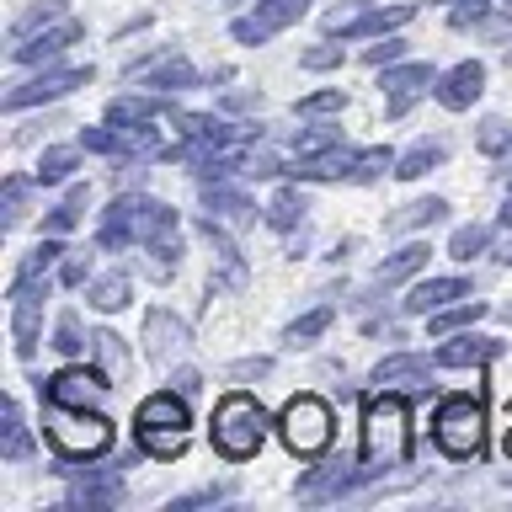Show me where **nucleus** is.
I'll return each mask as SVG.
<instances>
[{
    "label": "nucleus",
    "instance_id": "5",
    "mask_svg": "<svg viewBox=\"0 0 512 512\" xmlns=\"http://www.w3.org/2000/svg\"><path fill=\"white\" fill-rule=\"evenodd\" d=\"M432 438L448 459H475L486 448V406L475 395H448L432 416Z\"/></svg>",
    "mask_w": 512,
    "mask_h": 512
},
{
    "label": "nucleus",
    "instance_id": "33",
    "mask_svg": "<svg viewBox=\"0 0 512 512\" xmlns=\"http://www.w3.org/2000/svg\"><path fill=\"white\" fill-rule=\"evenodd\" d=\"M203 203H208V214H219V219H251V214H256L246 192L219 187V182H208V187H203Z\"/></svg>",
    "mask_w": 512,
    "mask_h": 512
},
{
    "label": "nucleus",
    "instance_id": "54",
    "mask_svg": "<svg viewBox=\"0 0 512 512\" xmlns=\"http://www.w3.org/2000/svg\"><path fill=\"white\" fill-rule=\"evenodd\" d=\"M507 454H512V406H507Z\"/></svg>",
    "mask_w": 512,
    "mask_h": 512
},
{
    "label": "nucleus",
    "instance_id": "3",
    "mask_svg": "<svg viewBox=\"0 0 512 512\" xmlns=\"http://www.w3.org/2000/svg\"><path fill=\"white\" fill-rule=\"evenodd\" d=\"M406 454H411V416L390 390H379V400L363 411V459L374 470H390Z\"/></svg>",
    "mask_w": 512,
    "mask_h": 512
},
{
    "label": "nucleus",
    "instance_id": "37",
    "mask_svg": "<svg viewBox=\"0 0 512 512\" xmlns=\"http://www.w3.org/2000/svg\"><path fill=\"white\" fill-rule=\"evenodd\" d=\"M80 150H96V155H134L128 150V134L118 123H107V128H80Z\"/></svg>",
    "mask_w": 512,
    "mask_h": 512
},
{
    "label": "nucleus",
    "instance_id": "35",
    "mask_svg": "<svg viewBox=\"0 0 512 512\" xmlns=\"http://www.w3.org/2000/svg\"><path fill=\"white\" fill-rule=\"evenodd\" d=\"M438 219H448V203H443V198L406 203V208H400V214L390 219V235H400V230H422V224H438Z\"/></svg>",
    "mask_w": 512,
    "mask_h": 512
},
{
    "label": "nucleus",
    "instance_id": "31",
    "mask_svg": "<svg viewBox=\"0 0 512 512\" xmlns=\"http://www.w3.org/2000/svg\"><path fill=\"white\" fill-rule=\"evenodd\" d=\"M59 16H70V6H64V0H38L32 11H22V16H16V27H11V43H27L32 32L54 27Z\"/></svg>",
    "mask_w": 512,
    "mask_h": 512
},
{
    "label": "nucleus",
    "instance_id": "52",
    "mask_svg": "<svg viewBox=\"0 0 512 512\" xmlns=\"http://www.w3.org/2000/svg\"><path fill=\"white\" fill-rule=\"evenodd\" d=\"M491 256H496L502 267H512V235H507V240H496V246H491Z\"/></svg>",
    "mask_w": 512,
    "mask_h": 512
},
{
    "label": "nucleus",
    "instance_id": "9",
    "mask_svg": "<svg viewBox=\"0 0 512 512\" xmlns=\"http://www.w3.org/2000/svg\"><path fill=\"white\" fill-rule=\"evenodd\" d=\"M43 299H48V278L11 283V342H16V358H32L38 342H43Z\"/></svg>",
    "mask_w": 512,
    "mask_h": 512
},
{
    "label": "nucleus",
    "instance_id": "11",
    "mask_svg": "<svg viewBox=\"0 0 512 512\" xmlns=\"http://www.w3.org/2000/svg\"><path fill=\"white\" fill-rule=\"evenodd\" d=\"M416 16V6H406V0H395V6H368V11H331L326 16V32L331 38H390V32H400Z\"/></svg>",
    "mask_w": 512,
    "mask_h": 512
},
{
    "label": "nucleus",
    "instance_id": "2",
    "mask_svg": "<svg viewBox=\"0 0 512 512\" xmlns=\"http://www.w3.org/2000/svg\"><path fill=\"white\" fill-rule=\"evenodd\" d=\"M208 438H214V448L224 459H251L256 448H262V438H267V411L256 406V400L246 395V390H230L214 406V422H208Z\"/></svg>",
    "mask_w": 512,
    "mask_h": 512
},
{
    "label": "nucleus",
    "instance_id": "15",
    "mask_svg": "<svg viewBox=\"0 0 512 512\" xmlns=\"http://www.w3.org/2000/svg\"><path fill=\"white\" fill-rule=\"evenodd\" d=\"M502 347L507 342H496L486 331H454V336H443V347L432 352V363L438 368H486V363L502 358Z\"/></svg>",
    "mask_w": 512,
    "mask_h": 512
},
{
    "label": "nucleus",
    "instance_id": "56",
    "mask_svg": "<svg viewBox=\"0 0 512 512\" xmlns=\"http://www.w3.org/2000/svg\"><path fill=\"white\" fill-rule=\"evenodd\" d=\"M507 198H512V187H507Z\"/></svg>",
    "mask_w": 512,
    "mask_h": 512
},
{
    "label": "nucleus",
    "instance_id": "10",
    "mask_svg": "<svg viewBox=\"0 0 512 512\" xmlns=\"http://www.w3.org/2000/svg\"><path fill=\"white\" fill-rule=\"evenodd\" d=\"M107 390H112V384H107V368H96V363H70V368H59V374L43 384V400H48V406L96 411V400H102Z\"/></svg>",
    "mask_w": 512,
    "mask_h": 512
},
{
    "label": "nucleus",
    "instance_id": "4",
    "mask_svg": "<svg viewBox=\"0 0 512 512\" xmlns=\"http://www.w3.org/2000/svg\"><path fill=\"white\" fill-rule=\"evenodd\" d=\"M48 443L59 459H102L112 448V422L102 411H80V406H48Z\"/></svg>",
    "mask_w": 512,
    "mask_h": 512
},
{
    "label": "nucleus",
    "instance_id": "25",
    "mask_svg": "<svg viewBox=\"0 0 512 512\" xmlns=\"http://www.w3.org/2000/svg\"><path fill=\"white\" fill-rule=\"evenodd\" d=\"M443 155H448V144H443V139H422V144H411V150L395 160V171H390V176H400V182H416V176L438 171V166H443Z\"/></svg>",
    "mask_w": 512,
    "mask_h": 512
},
{
    "label": "nucleus",
    "instance_id": "57",
    "mask_svg": "<svg viewBox=\"0 0 512 512\" xmlns=\"http://www.w3.org/2000/svg\"><path fill=\"white\" fill-rule=\"evenodd\" d=\"M507 6H512V0H507Z\"/></svg>",
    "mask_w": 512,
    "mask_h": 512
},
{
    "label": "nucleus",
    "instance_id": "13",
    "mask_svg": "<svg viewBox=\"0 0 512 512\" xmlns=\"http://www.w3.org/2000/svg\"><path fill=\"white\" fill-rule=\"evenodd\" d=\"M80 38H86V27H80L75 16H59L54 27L32 32L27 43H11V59H16V64H54L59 54H70Z\"/></svg>",
    "mask_w": 512,
    "mask_h": 512
},
{
    "label": "nucleus",
    "instance_id": "12",
    "mask_svg": "<svg viewBox=\"0 0 512 512\" xmlns=\"http://www.w3.org/2000/svg\"><path fill=\"white\" fill-rule=\"evenodd\" d=\"M432 86H438L432 64H395V70H384V118H406Z\"/></svg>",
    "mask_w": 512,
    "mask_h": 512
},
{
    "label": "nucleus",
    "instance_id": "58",
    "mask_svg": "<svg viewBox=\"0 0 512 512\" xmlns=\"http://www.w3.org/2000/svg\"><path fill=\"white\" fill-rule=\"evenodd\" d=\"M443 6H448V0H443Z\"/></svg>",
    "mask_w": 512,
    "mask_h": 512
},
{
    "label": "nucleus",
    "instance_id": "7",
    "mask_svg": "<svg viewBox=\"0 0 512 512\" xmlns=\"http://www.w3.org/2000/svg\"><path fill=\"white\" fill-rule=\"evenodd\" d=\"M91 64H54V70H38L32 80L6 91V112H22V107H43V102H59L70 96L75 86H91Z\"/></svg>",
    "mask_w": 512,
    "mask_h": 512
},
{
    "label": "nucleus",
    "instance_id": "44",
    "mask_svg": "<svg viewBox=\"0 0 512 512\" xmlns=\"http://www.w3.org/2000/svg\"><path fill=\"white\" fill-rule=\"evenodd\" d=\"M336 144H342V134H336V128H310V134L294 139V160H304V155H326V150H336Z\"/></svg>",
    "mask_w": 512,
    "mask_h": 512
},
{
    "label": "nucleus",
    "instance_id": "1",
    "mask_svg": "<svg viewBox=\"0 0 512 512\" xmlns=\"http://www.w3.org/2000/svg\"><path fill=\"white\" fill-rule=\"evenodd\" d=\"M96 246L102 251H123V246H144L150 256H160V267H176L182 256V235H176V208L160 198H144V192H128V198H112V208L102 214V230H96Z\"/></svg>",
    "mask_w": 512,
    "mask_h": 512
},
{
    "label": "nucleus",
    "instance_id": "24",
    "mask_svg": "<svg viewBox=\"0 0 512 512\" xmlns=\"http://www.w3.org/2000/svg\"><path fill=\"white\" fill-rule=\"evenodd\" d=\"M128 299H134L128 272H107V278H91L86 283V304H91V310H102V315H118Z\"/></svg>",
    "mask_w": 512,
    "mask_h": 512
},
{
    "label": "nucleus",
    "instance_id": "8",
    "mask_svg": "<svg viewBox=\"0 0 512 512\" xmlns=\"http://www.w3.org/2000/svg\"><path fill=\"white\" fill-rule=\"evenodd\" d=\"M304 11H310V0H256L246 16H235V22H230V38L246 43V48H256V43H267V38H278V32H288Z\"/></svg>",
    "mask_w": 512,
    "mask_h": 512
},
{
    "label": "nucleus",
    "instance_id": "6",
    "mask_svg": "<svg viewBox=\"0 0 512 512\" xmlns=\"http://www.w3.org/2000/svg\"><path fill=\"white\" fill-rule=\"evenodd\" d=\"M278 432H283V443L294 448V454L315 459V454H326V448H331L336 416H331V406L320 395H294L278 411Z\"/></svg>",
    "mask_w": 512,
    "mask_h": 512
},
{
    "label": "nucleus",
    "instance_id": "16",
    "mask_svg": "<svg viewBox=\"0 0 512 512\" xmlns=\"http://www.w3.org/2000/svg\"><path fill=\"white\" fill-rule=\"evenodd\" d=\"M432 368L438 363L416 358V352H390V358H379V368H374V390L411 395V390H422V384L432 379Z\"/></svg>",
    "mask_w": 512,
    "mask_h": 512
},
{
    "label": "nucleus",
    "instance_id": "46",
    "mask_svg": "<svg viewBox=\"0 0 512 512\" xmlns=\"http://www.w3.org/2000/svg\"><path fill=\"white\" fill-rule=\"evenodd\" d=\"M342 59H347V54H342V43H315V48H304V54H299L304 70H336Z\"/></svg>",
    "mask_w": 512,
    "mask_h": 512
},
{
    "label": "nucleus",
    "instance_id": "28",
    "mask_svg": "<svg viewBox=\"0 0 512 512\" xmlns=\"http://www.w3.org/2000/svg\"><path fill=\"white\" fill-rule=\"evenodd\" d=\"M64 262V246H59V235H43L38 246H32L27 256H22V267H16V278L11 283H27V278H48Z\"/></svg>",
    "mask_w": 512,
    "mask_h": 512
},
{
    "label": "nucleus",
    "instance_id": "40",
    "mask_svg": "<svg viewBox=\"0 0 512 512\" xmlns=\"http://www.w3.org/2000/svg\"><path fill=\"white\" fill-rule=\"evenodd\" d=\"M507 144H512V123L507 118H486L475 128V150L480 155H507Z\"/></svg>",
    "mask_w": 512,
    "mask_h": 512
},
{
    "label": "nucleus",
    "instance_id": "27",
    "mask_svg": "<svg viewBox=\"0 0 512 512\" xmlns=\"http://www.w3.org/2000/svg\"><path fill=\"white\" fill-rule=\"evenodd\" d=\"M80 171V150H70V144H54V150H43L38 155V187H59V182H70V176Z\"/></svg>",
    "mask_w": 512,
    "mask_h": 512
},
{
    "label": "nucleus",
    "instance_id": "39",
    "mask_svg": "<svg viewBox=\"0 0 512 512\" xmlns=\"http://www.w3.org/2000/svg\"><path fill=\"white\" fill-rule=\"evenodd\" d=\"M342 107H347V96H342V86L310 91V96H299V102H294V112H299V118H331V112H342Z\"/></svg>",
    "mask_w": 512,
    "mask_h": 512
},
{
    "label": "nucleus",
    "instance_id": "18",
    "mask_svg": "<svg viewBox=\"0 0 512 512\" xmlns=\"http://www.w3.org/2000/svg\"><path fill=\"white\" fill-rule=\"evenodd\" d=\"M144 342H150V358L155 363H171L187 352V326L182 320H171L166 310H150V320H144Z\"/></svg>",
    "mask_w": 512,
    "mask_h": 512
},
{
    "label": "nucleus",
    "instance_id": "23",
    "mask_svg": "<svg viewBox=\"0 0 512 512\" xmlns=\"http://www.w3.org/2000/svg\"><path fill=\"white\" fill-rule=\"evenodd\" d=\"M427 256H432V246H427V240H406L400 251H390V256H384L374 278H379L384 288H390V283H406V278H416V272L427 267Z\"/></svg>",
    "mask_w": 512,
    "mask_h": 512
},
{
    "label": "nucleus",
    "instance_id": "53",
    "mask_svg": "<svg viewBox=\"0 0 512 512\" xmlns=\"http://www.w3.org/2000/svg\"><path fill=\"white\" fill-rule=\"evenodd\" d=\"M502 224H507V230H512V198L502 203Z\"/></svg>",
    "mask_w": 512,
    "mask_h": 512
},
{
    "label": "nucleus",
    "instance_id": "55",
    "mask_svg": "<svg viewBox=\"0 0 512 512\" xmlns=\"http://www.w3.org/2000/svg\"><path fill=\"white\" fill-rule=\"evenodd\" d=\"M507 166H512V144H507Z\"/></svg>",
    "mask_w": 512,
    "mask_h": 512
},
{
    "label": "nucleus",
    "instance_id": "43",
    "mask_svg": "<svg viewBox=\"0 0 512 512\" xmlns=\"http://www.w3.org/2000/svg\"><path fill=\"white\" fill-rule=\"evenodd\" d=\"M59 283H64V288H86V283H91V251H64Z\"/></svg>",
    "mask_w": 512,
    "mask_h": 512
},
{
    "label": "nucleus",
    "instance_id": "47",
    "mask_svg": "<svg viewBox=\"0 0 512 512\" xmlns=\"http://www.w3.org/2000/svg\"><path fill=\"white\" fill-rule=\"evenodd\" d=\"M400 54H406V43H400V38H395V32H390V38H384V43H374V48H368V54H363V59H368V64H374V70H379V64H395Z\"/></svg>",
    "mask_w": 512,
    "mask_h": 512
},
{
    "label": "nucleus",
    "instance_id": "36",
    "mask_svg": "<svg viewBox=\"0 0 512 512\" xmlns=\"http://www.w3.org/2000/svg\"><path fill=\"white\" fill-rule=\"evenodd\" d=\"M80 214H86V187H70V192H64V203L43 219V235H64V230H75Z\"/></svg>",
    "mask_w": 512,
    "mask_h": 512
},
{
    "label": "nucleus",
    "instance_id": "45",
    "mask_svg": "<svg viewBox=\"0 0 512 512\" xmlns=\"http://www.w3.org/2000/svg\"><path fill=\"white\" fill-rule=\"evenodd\" d=\"M91 358H96V368H107V374H112V368H118L128 352H123V342H118L112 331H96V336H91Z\"/></svg>",
    "mask_w": 512,
    "mask_h": 512
},
{
    "label": "nucleus",
    "instance_id": "48",
    "mask_svg": "<svg viewBox=\"0 0 512 512\" xmlns=\"http://www.w3.org/2000/svg\"><path fill=\"white\" fill-rule=\"evenodd\" d=\"M224 496V486H203V491H192V496H176L171 502V512H192V507H214Z\"/></svg>",
    "mask_w": 512,
    "mask_h": 512
},
{
    "label": "nucleus",
    "instance_id": "21",
    "mask_svg": "<svg viewBox=\"0 0 512 512\" xmlns=\"http://www.w3.org/2000/svg\"><path fill=\"white\" fill-rule=\"evenodd\" d=\"M0 459L6 464L32 459V427L22 416V400H6V416H0Z\"/></svg>",
    "mask_w": 512,
    "mask_h": 512
},
{
    "label": "nucleus",
    "instance_id": "41",
    "mask_svg": "<svg viewBox=\"0 0 512 512\" xmlns=\"http://www.w3.org/2000/svg\"><path fill=\"white\" fill-rule=\"evenodd\" d=\"M38 182V176H32ZM27 176H6V198H0V214H6V230H16L22 224V208H27Z\"/></svg>",
    "mask_w": 512,
    "mask_h": 512
},
{
    "label": "nucleus",
    "instance_id": "34",
    "mask_svg": "<svg viewBox=\"0 0 512 512\" xmlns=\"http://www.w3.org/2000/svg\"><path fill=\"white\" fill-rule=\"evenodd\" d=\"M331 320H336V310H331V304H315V310H304V315L294 320V326L283 331V342H288V347H310L315 336H326V326H331Z\"/></svg>",
    "mask_w": 512,
    "mask_h": 512
},
{
    "label": "nucleus",
    "instance_id": "17",
    "mask_svg": "<svg viewBox=\"0 0 512 512\" xmlns=\"http://www.w3.org/2000/svg\"><path fill=\"white\" fill-rule=\"evenodd\" d=\"M459 299H470V283L464 278H422L406 299V315H438L443 304H459Z\"/></svg>",
    "mask_w": 512,
    "mask_h": 512
},
{
    "label": "nucleus",
    "instance_id": "42",
    "mask_svg": "<svg viewBox=\"0 0 512 512\" xmlns=\"http://www.w3.org/2000/svg\"><path fill=\"white\" fill-rule=\"evenodd\" d=\"M54 352H64V358H75L80 347H86V336H80V315L75 310H64L59 315V326H54V342H48Z\"/></svg>",
    "mask_w": 512,
    "mask_h": 512
},
{
    "label": "nucleus",
    "instance_id": "26",
    "mask_svg": "<svg viewBox=\"0 0 512 512\" xmlns=\"http://www.w3.org/2000/svg\"><path fill=\"white\" fill-rule=\"evenodd\" d=\"M134 438L150 459H182L187 454V427H134Z\"/></svg>",
    "mask_w": 512,
    "mask_h": 512
},
{
    "label": "nucleus",
    "instance_id": "22",
    "mask_svg": "<svg viewBox=\"0 0 512 512\" xmlns=\"http://www.w3.org/2000/svg\"><path fill=\"white\" fill-rule=\"evenodd\" d=\"M139 86H150V91H187V86H198V70H192L182 54H160L150 70H139Z\"/></svg>",
    "mask_w": 512,
    "mask_h": 512
},
{
    "label": "nucleus",
    "instance_id": "50",
    "mask_svg": "<svg viewBox=\"0 0 512 512\" xmlns=\"http://www.w3.org/2000/svg\"><path fill=\"white\" fill-rule=\"evenodd\" d=\"M486 0H470V6H454V16H448V22H454V27H475V22H486Z\"/></svg>",
    "mask_w": 512,
    "mask_h": 512
},
{
    "label": "nucleus",
    "instance_id": "14",
    "mask_svg": "<svg viewBox=\"0 0 512 512\" xmlns=\"http://www.w3.org/2000/svg\"><path fill=\"white\" fill-rule=\"evenodd\" d=\"M432 96H438V107H448V112H470L480 96H486V64H480V59H459L454 70L438 75Z\"/></svg>",
    "mask_w": 512,
    "mask_h": 512
},
{
    "label": "nucleus",
    "instance_id": "51",
    "mask_svg": "<svg viewBox=\"0 0 512 512\" xmlns=\"http://www.w3.org/2000/svg\"><path fill=\"white\" fill-rule=\"evenodd\" d=\"M171 390H182V395H198V390H203V379H198V368H176V379H171Z\"/></svg>",
    "mask_w": 512,
    "mask_h": 512
},
{
    "label": "nucleus",
    "instance_id": "20",
    "mask_svg": "<svg viewBox=\"0 0 512 512\" xmlns=\"http://www.w3.org/2000/svg\"><path fill=\"white\" fill-rule=\"evenodd\" d=\"M134 427H192V416H187V395L182 390H160L150 400H139V411H134Z\"/></svg>",
    "mask_w": 512,
    "mask_h": 512
},
{
    "label": "nucleus",
    "instance_id": "30",
    "mask_svg": "<svg viewBox=\"0 0 512 512\" xmlns=\"http://www.w3.org/2000/svg\"><path fill=\"white\" fill-rule=\"evenodd\" d=\"M395 150L390 144H368V150H358L352 155V171H347V182H379L384 171H395Z\"/></svg>",
    "mask_w": 512,
    "mask_h": 512
},
{
    "label": "nucleus",
    "instance_id": "32",
    "mask_svg": "<svg viewBox=\"0 0 512 512\" xmlns=\"http://www.w3.org/2000/svg\"><path fill=\"white\" fill-rule=\"evenodd\" d=\"M304 214H310V203H304L299 182H294V187H278V198L267 203V224H272V230H294Z\"/></svg>",
    "mask_w": 512,
    "mask_h": 512
},
{
    "label": "nucleus",
    "instance_id": "19",
    "mask_svg": "<svg viewBox=\"0 0 512 512\" xmlns=\"http://www.w3.org/2000/svg\"><path fill=\"white\" fill-rule=\"evenodd\" d=\"M352 155H358V150L336 144V150H326V155H304V160H294V166H288V176H294V182H336V176H342V182H347Z\"/></svg>",
    "mask_w": 512,
    "mask_h": 512
},
{
    "label": "nucleus",
    "instance_id": "49",
    "mask_svg": "<svg viewBox=\"0 0 512 512\" xmlns=\"http://www.w3.org/2000/svg\"><path fill=\"white\" fill-rule=\"evenodd\" d=\"M272 374V358H240L230 363V379H267Z\"/></svg>",
    "mask_w": 512,
    "mask_h": 512
},
{
    "label": "nucleus",
    "instance_id": "38",
    "mask_svg": "<svg viewBox=\"0 0 512 512\" xmlns=\"http://www.w3.org/2000/svg\"><path fill=\"white\" fill-rule=\"evenodd\" d=\"M486 251H491L486 224H464V230H454V240H448V256H454V262H470V256H486Z\"/></svg>",
    "mask_w": 512,
    "mask_h": 512
},
{
    "label": "nucleus",
    "instance_id": "29",
    "mask_svg": "<svg viewBox=\"0 0 512 512\" xmlns=\"http://www.w3.org/2000/svg\"><path fill=\"white\" fill-rule=\"evenodd\" d=\"M480 315H486V304H480V299H459V304H443L427 326H432V336H454V331H470Z\"/></svg>",
    "mask_w": 512,
    "mask_h": 512
}]
</instances>
